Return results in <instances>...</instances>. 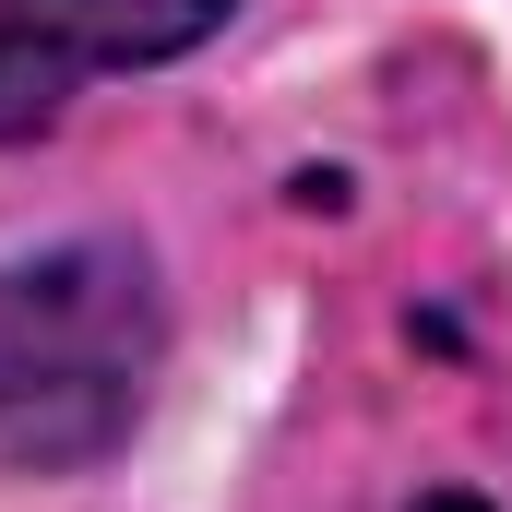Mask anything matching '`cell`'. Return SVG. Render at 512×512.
Returning <instances> with one entry per match:
<instances>
[{"instance_id": "6da1fadb", "label": "cell", "mask_w": 512, "mask_h": 512, "mask_svg": "<svg viewBox=\"0 0 512 512\" xmlns=\"http://www.w3.org/2000/svg\"><path fill=\"white\" fill-rule=\"evenodd\" d=\"M167 358V298L143 239H60L0 262V465L72 477L120 453Z\"/></svg>"}, {"instance_id": "7a4b0ae2", "label": "cell", "mask_w": 512, "mask_h": 512, "mask_svg": "<svg viewBox=\"0 0 512 512\" xmlns=\"http://www.w3.org/2000/svg\"><path fill=\"white\" fill-rule=\"evenodd\" d=\"M239 0H0V143L48 131L96 72L179 60L227 24Z\"/></svg>"}, {"instance_id": "3957f363", "label": "cell", "mask_w": 512, "mask_h": 512, "mask_svg": "<svg viewBox=\"0 0 512 512\" xmlns=\"http://www.w3.org/2000/svg\"><path fill=\"white\" fill-rule=\"evenodd\" d=\"M417 512H489V501H465V489H429V501H417Z\"/></svg>"}]
</instances>
